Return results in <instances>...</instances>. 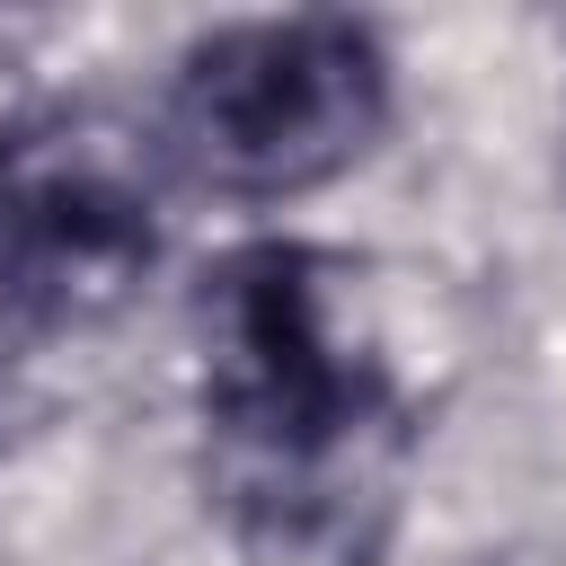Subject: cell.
<instances>
[{
  "instance_id": "cell-3",
  "label": "cell",
  "mask_w": 566,
  "mask_h": 566,
  "mask_svg": "<svg viewBox=\"0 0 566 566\" xmlns=\"http://www.w3.org/2000/svg\"><path fill=\"white\" fill-rule=\"evenodd\" d=\"M159 265V150L97 115L0 124V327L35 354L97 327Z\"/></svg>"
},
{
  "instance_id": "cell-1",
  "label": "cell",
  "mask_w": 566,
  "mask_h": 566,
  "mask_svg": "<svg viewBox=\"0 0 566 566\" xmlns=\"http://www.w3.org/2000/svg\"><path fill=\"white\" fill-rule=\"evenodd\" d=\"M203 486L230 531L292 566H371L407 478V389L310 239H230L186 310Z\"/></svg>"
},
{
  "instance_id": "cell-2",
  "label": "cell",
  "mask_w": 566,
  "mask_h": 566,
  "mask_svg": "<svg viewBox=\"0 0 566 566\" xmlns=\"http://www.w3.org/2000/svg\"><path fill=\"white\" fill-rule=\"evenodd\" d=\"M398 71L363 18L292 9L195 35L159 97V168L221 203H292L345 177L389 124Z\"/></svg>"
},
{
  "instance_id": "cell-4",
  "label": "cell",
  "mask_w": 566,
  "mask_h": 566,
  "mask_svg": "<svg viewBox=\"0 0 566 566\" xmlns=\"http://www.w3.org/2000/svg\"><path fill=\"white\" fill-rule=\"evenodd\" d=\"M27 363H35V345L0 327V442H9V424L27 416Z\"/></svg>"
}]
</instances>
